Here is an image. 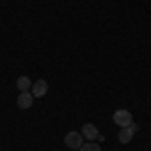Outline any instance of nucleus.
Listing matches in <instances>:
<instances>
[{"label":"nucleus","instance_id":"f03ea898","mask_svg":"<svg viewBox=\"0 0 151 151\" xmlns=\"http://www.w3.org/2000/svg\"><path fill=\"white\" fill-rule=\"evenodd\" d=\"M65 145H67L69 149H79L83 145V135L79 131H69V133L65 135Z\"/></svg>","mask_w":151,"mask_h":151},{"label":"nucleus","instance_id":"423d86ee","mask_svg":"<svg viewBox=\"0 0 151 151\" xmlns=\"http://www.w3.org/2000/svg\"><path fill=\"white\" fill-rule=\"evenodd\" d=\"M32 93L30 91H22V93L18 95V99H16V105H18V109H30L32 107Z\"/></svg>","mask_w":151,"mask_h":151},{"label":"nucleus","instance_id":"20e7f679","mask_svg":"<svg viewBox=\"0 0 151 151\" xmlns=\"http://www.w3.org/2000/svg\"><path fill=\"white\" fill-rule=\"evenodd\" d=\"M81 135H83V139H87V141H95L99 137V129L93 123H85L81 129Z\"/></svg>","mask_w":151,"mask_h":151},{"label":"nucleus","instance_id":"0eeeda50","mask_svg":"<svg viewBox=\"0 0 151 151\" xmlns=\"http://www.w3.org/2000/svg\"><path fill=\"white\" fill-rule=\"evenodd\" d=\"M30 87H32V81L28 79V77H18L16 79V89L22 93V91H30Z\"/></svg>","mask_w":151,"mask_h":151},{"label":"nucleus","instance_id":"f257e3e1","mask_svg":"<svg viewBox=\"0 0 151 151\" xmlns=\"http://www.w3.org/2000/svg\"><path fill=\"white\" fill-rule=\"evenodd\" d=\"M113 121L119 127H129L133 123V117H131V113H129L127 109H117L115 113H113Z\"/></svg>","mask_w":151,"mask_h":151},{"label":"nucleus","instance_id":"39448f33","mask_svg":"<svg viewBox=\"0 0 151 151\" xmlns=\"http://www.w3.org/2000/svg\"><path fill=\"white\" fill-rule=\"evenodd\" d=\"M137 125H135V123H131V125H129V127H121V131H119V141H121V143H129V141L133 139V135H135V133H137Z\"/></svg>","mask_w":151,"mask_h":151},{"label":"nucleus","instance_id":"7ed1b4c3","mask_svg":"<svg viewBox=\"0 0 151 151\" xmlns=\"http://www.w3.org/2000/svg\"><path fill=\"white\" fill-rule=\"evenodd\" d=\"M30 91H32V97H35V99H40V97H45V95L48 93V83L45 81V79H38V81L32 83Z\"/></svg>","mask_w":151,"mask_h":151},{"label":"nucleus","instance_id":"6e6552de","mask_svg":"<svg viewBox=\"0 0 151 151\" xmlns=\"http://www.w3.org/2000/svg\"><path fill=\"white\" fill-rule=\"evenodd\" d=\"M81 151H101V147H99V143H93V141H87V143H83L81 147H79Z\"/></svg>","mask_w":151,"mask_h":151}]
</instances>
